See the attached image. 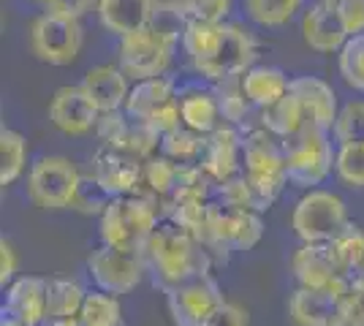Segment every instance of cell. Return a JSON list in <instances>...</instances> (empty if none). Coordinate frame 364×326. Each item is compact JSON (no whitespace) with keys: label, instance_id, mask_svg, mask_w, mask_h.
I'll return each instance as SVG.
<instances>
[{"label":"cell","instance_id":"6da1fadb","mask_svg":"<svg viewBox=\"0 0 364 326\" xmlns=\"http://www.w3.org/2000/svg\"><path fill=\"white\" fill-rule=\"evenodd\" d=\"M141 259L155 286H161L164 291L198 275H210L213 266V256L204 250V245L171 220H161L155 226L141 248Z\"/></svg>","mask_w":364,"mask_h":326},{"label":"cell","instance_id":"7a4b0ae2","mask_svg":"<svg viewBox=\"0 0 364 326\" xmlns=\"http://www.w3.org/2000/svg\"><path fill=\"white\" fill-rule=\"evenodd\" d=\"M166 220L164 207L150 196H117L112 199L107 212L101 215V242L112 248L136 250L141 253L155 226Z\"/></svg>","mask_w":364,"mask_h":326},{"label":"cell","instance_id":"3957f363","mask_svg":"<svg viewBox=\"0 0 364 326\" xmlns=\"http://www.w3.org/2000/svg\"><path fill=\"white\" fill-rule=\"evenodd\" d=\"M286 150V177L289 185L313 190L332 174L337 150L332 144V131L316 123H307L289 139H283Z\"/></svg>","mask_w":364,"mask_h":326},{"label":"cell","instance_id":"277c9868","mask_svg":"<svg viewBox=\"0 0 364 326\" xmlns=\"http://www.w3.org/2000/svg\"><path fill=\"white\" fill-rule=\"evenodd\" d=\"M346 202L332 190H307L291 212V229L302 242H334L348 226Z\"/></svg>","mask_w":364,"mask_h":326},{"label":"cell","instance_id":"5b68a950","mask_svg":"<svg viewBox=\"0 0 364 326\" xmlns=\"http://www.w3.org/2000/svg\"><path fill=\"white\" fill-rule=\"evenodd\" d=\"M125 114L131 120L150 125L152 131H158L161 136L174 131V128H180V93H177L174 82L166 77L134 82L131 95L125 101Z\"/></svg>","mask_w":364,"mask_h":326},{"label":"cell","instance_id":"8992f818","mask_svg":"<svg viewBox=\"0 0 364 326\" xmlns=\"http://www.w3.org/2000/svg\"><path fill=\"white\" fill-rule=\"evenodd\" d=\"M82 171L68 158L44 156L28 174V199L38 210H71Z\"/></svg>","mask_w":364,"mask_h":326},{"label":"cell","instance_id":"52a82bcc","mask_svg":"<svg viewBox=\"0 0 364 326\" xmlns=\"http://www.w3.org/2000/svg\"><path fill=\"white\" fill-rule=\"evenodd\" d=\"M82 25L79 19L60 14H41L33 19L28 41L31 52L46 65H71L82 49Z\"/></svg>","mask_w":364,"mask_h":326},{"label":"cell","instance_id":"ba28073f","mask_svg":"<svg viewBox=\"0 0 364 326\" xmlns=\"http://www.w3.org/2000/svg\"><path fill=\"white\" fill-rule=\"evenodd\" d=\"M87 272H90L92 283L98 286V291L122 296L131 294L141 283L147 266H144L141 253H136V250L101 245L98 250H92V256L87 259Z\"/></svg>","mask_w":364,"mask_h":326},{"label":"cell","instance_id":"9c48e42d","mask_svg":"<svg viewBox=\"0 0 364 326\" xmlns=\"http://www.w3.org/2000/svg\"><path fill=\"white\" fill-rule=\"evenodd\" d=\"M174 41H168L166 36L155 33L152 28H144L139 33H131L120 38V68L128 74V79L141 82V79L164 77L174 55Z\"/></svg>","mask_w":364,"mask_h":326},{"label":"cell","instance_id":"30bf717a","mask_svg":"<svg viewBox=\"0 0 364 326\" xmlns=\"http://www.w3.org/2000/svg\"><path fill=\"white\" fill-rule=\"evenodd\" d=\"M171 321L177 326H201L226 299L213 275H198L164 291Z\"/></svg>","mask_w":364,"mask_h":326},{"label":"cell","instance_id":"8fae6325","mask_svg":"<svg viewBox=\"0 0 364 326\" xmlns=\"http://www.w3.org/2000/svg\"><path fill=\"white\" fill-rule=\"evenodd\" d=\"M256 65V38L245 31L242 25L226 22V31L218 49L210 60H204L198 68H193L198 77H204L210 85L223 82L231 77H242L247 68Z\"/></svg>","mask_w":364,"mask_h":326},{"label":"cell","instance_id":"7c38bea8","mask_svg":"<svg viewBox=\"0 0 364 326\" xmlns=\"http://www.w3.org/2000/svg\"><path fill=\"white\" fill-rule=\"evenodd\" d=\"M291 272L302 288H329L343 291L348 275L340 269L329 242H302V248L291 259Z\"/></svg>","mask_w":364,"mask_h":326},{"label":"cell","instance_id":"4fadbf2b","mask_svg":"<svg viewBox=\"0 0 364 326\" xmlns=\"http://www.w3.org/2000/svg\"><path fill=\"white\" fill-rule=\"evenodd\" d=\"M49 120L52 125L68 134V136H85V134H95V125L101 120V112L95 109L87 93L79 87H60L49 101Z\"/></svg>","mask_w":364,"mask_h":326},{"label":"cell","instance_id":"5bb4252c","mask_svg":"<svg viewBox=\"0 0 364 326\" xmlns=\"http://www.w3.org/2000/svg\"><path fill=\"white\" fill-rule=\"evenodd\" d=\"M141 171H144V161L128 156V153H117V150H107L101 147L92 156L90 174L104 185L112 199L117 196H134L141 185Z\"/></svg>","mask_w":364,"mask_h":326},{"label":"cell","instance_id":"9a60e30c","mask_svg":"<svg viewBox=\"0 0 364 326\" xmlns=\"http://www.w3.org/2000/svg\"><path fill=\"white\" fill-rule=\"evenodd\" d=\"M242 136L245 134L237 125L228 123L215 128L207 136V150L201 158V166L218 185L237 177V174H242Z\"/></svg>","mask_w":364,"mask_h":326},{"label":"cell","instance_id":"2e32d148","mask_svg":"<svg viewBox=\"0 0 364 326\" xmlns=\"http://www.w3.org/2000/svg\"><path fill=\"white\" fill-rule=\"evenodd\" d=\"M242 171L250 177H286V150L283 139H277L267 128H250L242 136Z\"/></svg>","mask_w":364,"mask_h":326},{"label":"cell","instance_id":"e0dca14e","mask_svg":"<svg viewBox=\"0 0 364 326\" xmlns=\"http://www.w3.org/2000/svg\"><path fill=\"white\" fill-rule=\"evenodd\" d=\"M302 36L304 44L316 52L332 55L346 47L350 36L340 19V11L334 6V0H318L316 6H310L302 16Z\"/></svg>","mask_w":364,"mask_h":326},{"label":"cell","instance_id":"ac0fdd59","mask_svg":"<svg viewBox=\"0 0 364 326\" xmlns=\"http://www.w3.org/2000/svg\"><path fill=\"white\" fill-rule=\"evenodd\" d=\"M3 315H11L25 326H41L46 321V280L36 275L16 278L6 288Z\"/></svg>","mask_w":364,"mask_h":326},{"label":"cell","instance_id":"d6986e66","mask_svg":"<svg viewBox=\"0 0 364 326\" xmlns=\"http://www.w3.org/2000/svg\"><path fill=\"white\" fill-rule=\"evenodd\" d=\"M82 90L87 93V98L101 114H109V112L125 109L131 85H128V74L120 65H95L82 79Z\"/></svg>","mask_w":364,"mask_h":326},{"label":"cell","instance_id":"ffe728a7","mask_svg":"<svg viewBox=\"0 0 364 326\" xmlns=\"http://www.w3.org/2000/svg\"><path fill=\"white\" fill-rule=\"evenodd\" d=\"M289 315L296 326H337L340 294L329 288H296L291 294Z\"/></svg>","mask_w":364,"mask_h":326},{"label":"cell","instance_id":"44dd1931","mask_svg":"<svg viewBox=\"0 0 364 326\" xmlns=\"http://www.w3.org/2000/svg\"><path fill=\"white\" fill-rule=\"evenodd\" d=\"M104 31L125 38L131 33L150 28L155 14V0H98L95 6Z\"/></svg>","mask_w":364,"mask_h":326},{"label":"cell","instance_id":"7402d4cb","mask_svg":"<svg viewBox=\"0 0 364 326\" xmlns=\"http://www.w3.org/2000/svg\"><path fill=\"white\" fill-rule=\"evenodd\" d=\"M291 93L302 101L310 123L332 131L334 123H337V114H340L337 95H334L332 85H326L318 77H294L291 79Z\"/></svg>","mask_w":364,"mask_h":326},{"label":"cell","instance_id":"603a6c76","mask_svg":"<svg viewBox=\"0 0 364 326\" xmlns=\"http://www.w3.org/2000/svg\"><path fill=\"white\" fill-rule=\"evenodd\" d=\"M180 114L182 125L210 136L215 128L223 125V114L218 107V98H215L213 87L210 90H201V87H188L185 93H180Z\"/></svg>","mask_w":364,"mask_h":326},{"label":"cell","instance_id":"cb8c5ba5","mask_svg":"<svg viewBox=\"0 0 364 326\" xmlns=\"http://www.w3.org/2000/svg\"><path fill=\"white\" fill-rule=\"evenodd\" d=\"M245 93L256 109H267L291 90V79L277 65H253L242 74Z\"/></svg>","mask_w":364,"mask_h":326},{"label":"cell","instance_id":"d4e9b609","mask_svg":"<svg viewBox=\"0 0 364 326\" xmlns=\"http://www.w3.org/2000/svg\"><path fill=\"white\" fill-rule=\"evenodd\" d=\"M307 123H310V117L304 112L302 101L291 90L267 109H258V125L274 134L277 139H289L294 134H299Z\"/></svg>","mask_w":364,"mask_h":326},{"label":"cell","instance_id":"484cf974","mask_svg":"<svg viewBox=\"0 0 364 326\" xmlns=\"http://www.w3.org/2000/svg\"><path fill=\"white\" fill-rule=\"evenodd\" d=\"M226 31V22H201V19H188L185 31H182V49L188 55V60L193 63V68H198L204 60L213 58V52L218 49L220 38Z\"/></svg>","mask_w":364,"mask_h":326},{"label":"cell","instance_id":"4316f807","mask_svg":"<svg viewBox=\"0 0 364 326\" xmlns=\"http://www.w3.org/2000/svg\"><path fill=\"white\" fill-rule=\"evenodd\" d=\"M87 291L68 278L46 280V321L58 318H76L82 305H85Z\"/></svg>","mask_w":364,"mask_h":326},{"label":"cell","instance_id":"83f0119b","mask_svg":"<svg viewBox=\"0 0 364 326\" xmlns=\"http://www.w3.org/2000/svg\"><path fill=\"white\" fill-rule=\"evenodd\" d=\"M204 150H207V136L191 131V128H185V125H180V128H174V131H168V134L161 136V156L171 158L180 166L201 163Z\"/></svg>","mask_w":364,"mask_h":326},{"label":"cell","instance_id":"f1b7e54d","mask_svg":"<svg viewBox=\"0 0 364 326\" xmlns=\"http://www.w3.org/2000/svg\"><path fill=\"white\" fill-rule=\"evenodd\" d=\"M213 93H215V98H218L223 123H228V125H237V128H240V125L247 120L250 109H256L250 104L247 93H245L242 77H231V79H223V82H215Z\"/></svg>","mask_w":364,"mask_h":326},{"label":"cell","instance_id":"f546056e","mask_svg":"<svg viewBox=\"0 0 364 326\" xmlns=\"http://www.w3.org/2000/svg\"><path fill=\"white\" fill-rule=\"evenodd\" d=\"M215 202L223 204V207H231V210H250V212H261V215L269 210L267 202L258 196L256 185L247 180L245 171L218 185V190H215Z\"/></svg>","mask_w":364,"mask_h":326},{"label":"cell","instance_id":"4dcf8cb0","mask_svg":"<svg viewBox=\"0 0 364 326\" xmlns=\"http://www.w3.org/2000/svg\"><path fill=\"white\" fill-rule=\"evenodd\" d=\"M28 161V141L19 131L3 128L0 131V185H14L25 171Z\"/></svg>","mask_w":364,"mask_h":326},{"label":"cell","instance_id":"1f68e13d","mask_svg":"<svg viewBox=\"0 0 364 326\" xmlns=\"http://www.w3.org/2000/svg\"><path fill=\"white\" fill-rule=\"evenodd\" d=\"M215 190L218 183L204 171L201 163L193 166H180V177H177V188L171 193V202H215Z\"/></svg>","mask_w":364,"mask_h":326},{"label":"cell","instance_id":"d6a6232c","mask_svg":"<svg viewBox=\"0 0 364 326\" xmlns=\"http://www.w3.org/2000/svg\"><path fill=\"white\" fill-rule=\"evenodd\" d=\"M76 318H79L82 326H120V299L107 294V291H87L85 305H82V310H79Z\"/></svg>","mask_w":364,"mask_h":326},{"label":"cell","instance_id":"836d02e7","mask_svg":"<svg viewBox=\"0 0 364 326\" xmlns=\"http://www.w3.org/2000/svg\"><path fill=\"white\" fill-rule=\"evenodd\" d=\"M329 245L346 275H364V229H359L356 223H348L346 232Z\"/></svg>","mask_w":364,"mask_h":326},{"label":"cell","instance_id":"e575fe53","mask_svg":"<svg viewBox=\"0 0 364 326\" xmlns=\"http://www.w3.org/2000/svg\"><path fill=\"white\" fill-rule=\"evenodd\" d=\"M304 0H245L247 16L261 28H283L296 16Z\"/></svg>","mask_w":364,"mask_h":326},{"label":"cell","instance_id":"d590c367","mask_svg":"<svg viewBox=\"0 0 364 326\" xmlns=\"http://www.w3.org/2000/svg\"><path fill=\"white\" fill-rule=\"evenodd\" d=\"M337 68L343 82L364 93V33L346 41V47L337 52Z\"/></svg>","mask_w":364,"mask_h":326},{"label":"cell","instance_id":"8d00e7d4","mask_svg":"<svg viewBox=\"0 0 364 326\" xmlns=\"http://www.w3.org/2000/svg\"><path fill=\"white\" fill-rule=\"evenodd\" d=\"M332 136L337 141V147H343V144L364 147V101H348L340 109L337 123L332 128Z\"/></svg>","mask_w":364,"mask_h":326},{"label":"cell","instance_id":"74e56055","mask_svg":"<svg viewBox=\"0 0 364 326\" xmlns=\"http://www.w3.org/2000/svg\"><path fill=\"white\" fill-rule=\"evenodd\" d=\"M109 204H112V196L104 190V185H101L92 174H82L79 188H76V193H74V202H71V210L82 212V215L101 217L107 212Z\"/></svg>","mask_w":364,"mask_h":326},{"label":"cell","instance_id":"f35d334b","mask_svg":"<svg viewBox=\"0 0 364 326\" xmlns=\"http://www.w3.org/2000/svg\"><path fill=\"white\" fill-rule=\"evenodd\" d=\"M334 171L340 183L348 188H364V147L359 144H343L337 147Z\"/></svg>","mask_w":364,"mask_h":326},{"label":"cell","instance_id":"ab89813d","mask_svg":"<svg viewBox=\"0 0 364 326\" xmlns=\"http://www.w3.org/2000/svg\"><path fill=\"white\" fill-rule=\"evenodd\" d=\"M182 11L185 19H201V22H226L231 11V0H171Z\"/></svg>","mask_w":364,"mask_h":326},{"label":"cell","instance_id":"60d3db41","mask_svg":"<svg viewBox=\"0 0 364 326\" xmlns=\"http://www.w3.org/2000/svg\"><path fill=\"white\" fill-rule=\"evenodd\" d=\"M337 11H340V19L346 25L348 36H362L364 33V0H334Z\"/></svg>","mask_w":364,"mask_h":326},{"label":"cell","instance_id":"b9f144b4","mask_svg":"<svg viewBox=\"0 0 364 326\" xmlns=\"http://www.w3.org/2000/svg\"><path fill=\"white\" fill-rule=\"evenodd\" d=\"M201 326H247V313L234 302H223Z\"/></svg>","mask_w":364,"mask_h":326},{"label":"cell","instance_id":"7bdbcfd3","mask_svg":"<svg viewBox=\"0 0 364 326\" xmlns=\"http://www.w3.org/2000/svg\"><path fill=\"white\" fill-rule=\"evenodd\" d=\"M92 6H98V0H49L46 11L49 14L68 16V19H82Z\"/></svg>","mask_w":364,"mask_h":326},{"label":"cell","instance_id":"ee69618b","mask_svg":"<svg viewBox=\"0 0 364 326\" xmlns=\"http://www.w3.org/2000/svg\"><path fill=\"white\" fill-rule=\"evenodd\" d=\"M14 275H16V253L11 248V242L3 237L0 239V286L9 288L14 283Z\"/></svg>","mask_w":364,"mask_h":326},{"label":"cell","instance_id":"f6af8a7d","mask_svg":"<svg viewBox=\"0 0 364 326\" xmlns=\"http://www.w3.org/2000/svg\"><path fill=\"white\" fill-rule=\"evenodd\" d=\"M41 326H82L79 318H58V321H44Z\"/></svg>","mask_w":364,"mask_h":326},{"label":"cell","instance_id":"bcb514c9","mask_svg":"<svg viewBox=\"0 0 364 326\" xmlns=\"http://www.w3.org/2000/svg\"><path fill=\"white\" fill-rule=\"evenodd\" d=\"M0 326H25V324H19V321L11 318V315H3V318H0Z\"/></svg>","mask_w":364,"mask_h":326},{"label":"cell","instance_id":"7dc6e473","mask_svg":"<svg viewBox=\"0 0 364 326\" xmlns=\"http://www.w3.org/2000/svg\"><path fill=\"white\" fill-rule=\"evenodd\" d=\"M31 3H44V6H46V3H49V0H31Z\"/></svg>","mask_w":364,"mask_h":326}]
</instances>
